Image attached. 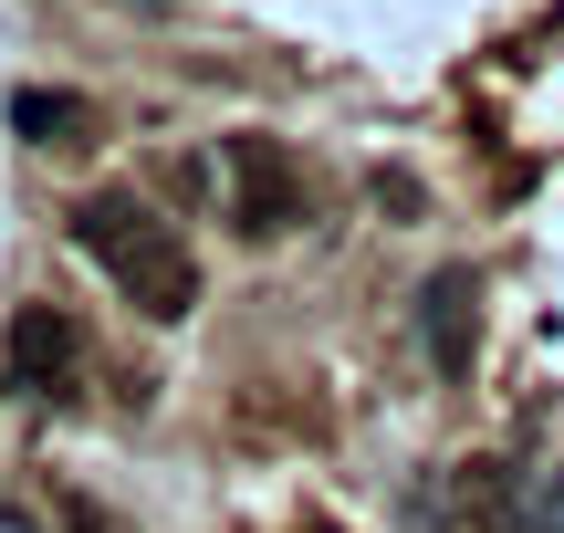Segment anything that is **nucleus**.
I'll return each instance as SVG.
<instances>
[{"label": "nucleus", "instance_id": "obj_1", "mask_svg": "<svg viewBox=\"0 0 564 533\" xmlns=\"http://www.w3.org/2000/svg\"><path fill=\"white\" fill-rule=\"evenodd\" d=\"M74 241L105 262V283L137 314H158V325H188V314H199V262H188L178 220L147 209L137 188H95V199L74 209Z\"/></svg>", "mask_w": 564, "mask_h": 533}, {"label": "nucleus", "instance_id": "obj_2", "mask_svg": "<svg viewBox=\"0 0 564 533\" xmlns=\"http://www.w3.org/2000/svg\"><path fill=\"white\" fill-rule=\"evenodd\" d=\"M220 178H230V230L241 241H282L303 220V167L282 137H220Z\"/></svg>", "mask_w": 564, "mask_h": 533}, {"label": "nucleus", "instance_id": "obj_3", "mask_svg": "<svg viewBox=\"0 0 564 533\" xmlns=\"http://www.w3.org/2000/svg\"><path fill=\"white\" fill-rule=\"evenodd\" d=\"M74 367H84V335L63 304H21L11 335H0V388L11 398H74Z\"/></svg>", "mask_w": 564, "mask_h": 533}, {"label": "nucleus", "instance_id": "obj_4", "mask_svg": "<svg viewBox=\"0 0 564 533\" xmlns=\"http://www.w3.org/2000/svg\"><path fill=\"white\" fill-rule=\"evenodd\" d=\"M419 346H429L440 377H470V356H481V283H470L460 262L419 283Z\"/></svg>", "mask_w": 564, "mask_h": 533}, {"label": "nucleus", "instance_id": "obj_5", "mask_svg": "<svg viewBox=\"0 0 564 533\" xmlns=\"http://www.w3.org/2000/svg\"><path fill=\"white\" fill-rule=\"evenodd\" d=\"M491 533H564V471H502Z\"/></svg>", "mask_w": 564, "mask_h": 533}, {"label": "nucleus", "instance_id": "obj_6", "mask_svg": "<svg viewBox=\"0 0 564 533\" xmlns=\"http://www.w3.org/2000/svg\"><path fill=\"white\" fill-rule=\"evenodd\" d=\"M11 126L32 146H95V105H84V95H42V84L11 95Z\"/></svg>", "mask_w": 564, "mask_h": 533}]
</instances>
